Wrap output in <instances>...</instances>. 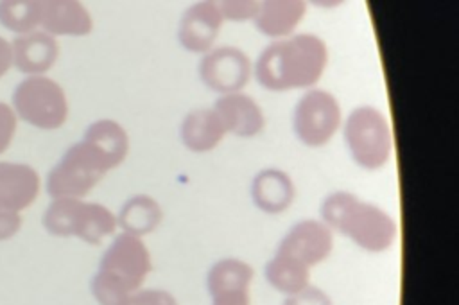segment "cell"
<instances>
[{
	"mask_svg": "<svg viewBox=\"0 0 459 305\" xmlns=\"http://www.w3.org/2000/svg\"><path fill=\"white\" fill-rule=\"evenodd\" d=\"M321 221L333 231L348 237L355 246L369 253L389 249L398 235V224L391 214L350 190L330 192L321 203Z\"/></svg>",
	"mask_w": 459,
	"mask_h": 305,
	"instance_id": "cell-3",
	"label": "cell"
},
{
	"mask_svg": "<svg viewBox=\"0 0 459 305\" xmlns=\"http://www.w3.org/2000/svg\"><path fill=\"white\" fill-rule=\"evenodd\" d=\"M129 152L126 129L111 120L91 122L82 138L70 145L47 176V192L52 199H82L102 178L117 169Z\"/></svg>",
	"mask_w": 459,
	"mask_h": 305,
	"instance_id": "cell-1",
	"label": "cell"
},
{
	"mask_svg": "<svg viewBox=\"0 0 459 305\" xmlns=\"http://www.w3.org/2000/svg\"><path fill=\"white\" fill-rule=\"evenodd\" d=\"M43 226L54 237H77L88 244H100L118 228L117 215L100 203L77 197H57L43 214Z\"/></svg>",
	"mask_w": 459,
	"mask_h": 305,
	"instance_id": "cell-5",
	"label": "cell"
},
{
	"mask_svg": "<svg viewBox=\"0 0 459 305\" xmlns=\"http://www.w3.org/2000/svg\"><path fill=\"white\" fill-rule=\"evenodd\" d=\"M120 305H179L165 289H138L131 292Z\"/></svg>",
	"mask_w": 459,
	"mask_h": 305,
	"instance_id": "cell-24",
	"label": "cell"
},
{
	"mask_svg": "<svg viewBox=\"0 0 459 305\" xmlns=\"http://www.w3.org/2000/svg\"><path fill=\"white\" fill-rule=\"evenodd\" d=\"M212 108L221 117L228 135L253 138L260 135L265 126V115L260 104L244 92L219 95Z\"/></svg>",
	"mask_w": 459,
	"mask_h": 305,
	"instance_id": "cell-12",
	"label": "cell"
},
{
	"mask_svg": "<svg viewBox=\"0 0 459 305\" xmlns=\"http://www.w3.org/2000/svg\"><path fill=\"white\" fill-rule=\"evenodd\" d=\"M224 124L213 108H195L188 111L179 126L183 145L192 152H208L226 136Z\"/></svg>",
	"mask_w": 459,
	"mask_h": 305,
	"instance_id": "cell-18",
	"label": "cell"
},
{
	"mask_svg": "<svg viewBox=\"0 0 459 305\" xmlns=\"http://www.w3.org/2000/svg\"><path fill=\"white\" fill-rule=\"evenodd\" d=\"M93 29L90 11L75 0L39 2V30L56 36H86Z\"/></svg>",
	"mask_w": 459,
	"mask_h": 305,
	"instance_id": "cell-13",
	"label": "cell"
},
{
	"mask_svg": "<svg viewBox=\"0 0 459 305\" xmlns=\"http://www.w3.org/2000/svg\"><path fill=\"white\" fill-rule=\"evenodd\" d=\"M342 122L341 104L333 93L323 88H308L298 99L292 111L296 138L307 147L326 145Z\"/></svg>",
	"mask_w": 459,
	"mask_h": 305,
	"instance_id": "cell-8",
	"label": "cell"
},
{
	"mask_svg": "<svg viewBox=\"0 0 459 305\" xmlns=\"http://www.w3.org/2000/svg\"><path fill=\"white\" fill-rule=\"evenodd\" d=\"M328 65L326 43L310 32L271 41L253 63V75L269 92L308 90Z\"/></svg>",
	"mask_w": 459,
	"mask_h": 305,
	"instance_id": "cell-2",
	"label": "cell"
},
{
	"mask_svg": "<svg viewBox=\"0 0 459 305\" xmlns=\"http://www.w3.org/2000/svg\"><path fill=\"white\" fill-rule=\"evenodd\" d=\"M283 305H333V303L323 289L308 285L303 291L287 296Z\"/></svg>",
	"mask_w": 459,
	"mask_h": 305,
	"instance_id": "cell-25",
	"label": "cell"
},
{
	"mask_svg": "<svg viewBox=\"0 0 459 305\" xmlns=\"http://www.w3.org/2000/svg\"><path fill=\"white\" fill-rule=\"evenodd\" d=\"M197 74L208 90L219 95H228L242 92L253 75V63L242 48L235 45H221L203 54L197 65Z\"/></svg>",
	"mask_w": 459,
	"mask_h": 305,
	"instance_id": "cell-9",
	"label": "cell"
},
{
	"mask_svg": "<svg viewBox=\"0 0 459 305\" xmlns=\"http://www.w3.org/2000/svg\"><path fill=\"white\" fill-rule=\"evenodd\" d=\"M152 271V258L143 239L118 233L100 257L91 278V294L99 305H120L131 292L142 289Z\"/></svg>",
	"mask_w": 459,
	"mask_h": 305,
	"instance_id": "cell-4",
	"label": "cell"
},
{
	"mask_svg": "<svg viewBox=\"0 0 459 305\" xmlns=\"http://www.w3.org/2000/svg\"><path fill=\"white\" fill-rule=\"evenodd\" d=\"M13 111L39 129H57L68 118L65 90L47 75H29L13 93Z\"/></svg>",
	"mask_w": 459,
	"mask_h": 305,
	"instance_id": "cell-7",
	"label": "cell"
},
{
	"mask_svg": "<svg viewBox=\"0 0 459 305\" xmlns=\"http://www.w3.org/2000/svg\"><path fill=\"white\" fill-rule=\"evenodd\" d=\"M342 136L353 161L366 169H382L393 152V131L387 117L375 106L353 108L344 118Z\"/></svg>",
	"mask_w": 459,
	"mask_h": 305,
	"instance_id": "cell-6",
	"label": "cell"
},
{
	"mask_svg": "<svg viewBox=\"0 0 459 305\" xmlns=\"http://www.w3.org/2000/svg\"><path fill=\"white\" fill-rule=\"evenodd\" d=\"M39 194V176L27 163L0 161V210L16 212L29 208Z\"/></svg>",
	"mask_w": 459,
	"mask_h": 305,
	"instance_id": "cell-14",
	"label": "cell"
},
{
	"mask_svg": "<svg viewBox=\"0 0 459 305\" xmlns=\"http://www.w3.org/2000/svg\"><path fill=\"white\" fill-rule=\"evenodd\" d=\"M212 305H251V296L247 287L222 289L210 294Z\"/></svg>",
	"mask_w": 459,
	"mask_h": 305,
	"instance_id": "cell-27",
	"label": "cell"
},
{
	"mask_svg": "<svg viewBox=\"0 0 459 305\" xmlns=\"http://www.w3.org/2000/svg\"><path fill=\"white\" fill-rule=\"evenodd\" d=\"M305 13L307 2L301 0H265L260 2L253 23L258 32L276 41L296 34Z\"/></svg>",
	"mask_w": 459,
	"mask_h": 305,
	"instance_id": "cell-16",
	"label": "cell"
},
{
	"mask_svg": "<svg viewBox=\"0 0 459 305\" xmlns=\"http://www.w3.org/2000/svg\"><path fill=\"white\" fill-rule=\"evenodd\" d=\"M255 276V269L240 258H221L217 260L206 276L208 292H217L222 289H238V287H251Z\"/></svg>",
	"mask_w": 459,
	"mask_h": 305,
	"instance_id": "cell-21",
	"label": "cell"
},
{
	"mask_svg": "<svg viewBox=\"0 0 459 305\" xmlns=\"http://www.w3.org/2000/svg\"><path fill=\"white\" fill-rule=\"evenodd\" d=\"M16 131V113L5 102H0V152H4Z\"/></svg>",
	"mask_w": 459,
	"mask_h": 305,
	"instance_id": "cell-26",
	"label": "cell"
},
{
	"mask_svg": "<svg viewBox=\"0 0 459 305\" xmlns=\"http://www.w3.org/2000/svg\"><path fill=\"white\" fill-rule=\"evenodd\" d=\"M22 228V217L16 212L0 210V240H7Z\"/></svg>",
	"mask_w": 459,
	"mask_h": 305,
	"instance_id": "cell-28",
	"label": "cell"
},
{
	"mask_svg": "<svg viewBox=\"0 0 459 305\" xmlns=\"http://www.w3.org/2000/svg\"><path fill=\"white\" fill-rule=\"evenodd\" d=\"M11 65H13L11 43L0 36V77L9 70Z\"/></svg>",
	"mask_w": 459,
	"mask_h": 305,
	"instance_id": "cell-29",
	"label": "cell"
},
{
	"mask_svg": "<svg viewBox=\"0 0 459 305\" xmlns=\"http://www.w3.org/2000/svg\"><path fill=\"white\" fill-rule=\"evenodd\" d=\"M296 196L290 176L281 169H264L251 181V199L255 206L265 214L285 212Z\"/></svg>",
	"mask_w": 459,
	"mask_h": 305,
	"instance_id": "cell-17",
	"label": "cell"
},
{
	"mask_svg": "<svg viewBox=\"0 0 459 305\" xmlns=\"http://www.w3.org/2000/svg\"><path fill=\"white\" fill-rule=\"evenodd\" d=\"M217 7L222 14V20L226 22H235V23H242V22H253L260 2L256 0H224V2H217Z\"/></svg>",
	"mask_w": 459,
	"mask_h": 305,
	"instance_id": "cell-23",
	"label": "cell"
},
{
	"mask_svg": "<svg viewBox=\"0 0 459 305\" xmlns=\"http://www.w3.org/2000/svg\"><path fill=\"white\" fill-rule=\"evenodd\" d=\"M264 273L269 285L285 296L296 294L310 285V269L281 253H274L269 258Z\"/></svg>",
	"mask_w": 459,
	"mask_h": 305,
	"instance_id": "cell-20",
	"label": "cell"
},
{
	"mask_svg": "<svg viewBox=\"0 0 459 305\" xmlns=\"http://www.w3.org/2000/svg\"><path fill=\"white\" fill-rule=\"evenodd\" d=\"M161 217V206L156 199L145 194H136L122 205L117 215V224L124 233L142 239L160 226Z\"/></svg>",
	"mask_w": 459,
	"mask_h": 305,
	"instance_id": "cell-19",
	"label": "cell"
},
{
	"mask_svg": "<svg viewBox=\"0 0 459 305\" xmlns=\"http://www.w3.org/2000/svg\"><path fill=\"white\" fill-rule=\"evenodd\" d=\"M13 65L27 75H41L54 66L59 47L56 38L43 30H32L16 36L11 43Z\"/></svg>",
	"mask_w": 459,
	"mask_h": 305,
	"instance_id": "cell-15",
	"label": "cell"
},
{
	"mask_svg": "<svg viewBox=\"0 0 459 305\" xmlns=\"http://www.w3.org/2000/svg\"><path fill=\"white\" fill-rule=\"evenodd\" d=\"M332 249L333 231L321 219H303L283 235L276 253H281L312 269L325 262Z\"/></svg>",
	"mask_w": 459,
	"mask_h": 305,
	"instance_id": "cell-10",
	"label": "cell"
},
{
	"mask_svg": "<svg viewBox=\"0 0 459 305\" xmlns=\"http://www.w3.org/2000/svg\"><path fill=\"white\" fill-rule=\"evenodd\" d=\"M224 20L217 2H195L185 9L178 25L179 45L194 54H206L215 47V39Z\"/></svg>",
	"mask_w": 459,
	"mask_h": 305,
	"instance_id": "cell-11",
	"label": "cell"
},
{
	"mask_svg": "<svg viewBox=\"0 0 459 305\" xmlns=\"http://www.w3.org/2000/svg\"><path fill=\"white\" fill-rule=\"evenodd\" d=\"M0 23L18 36L38 30L39 2L34 0H7L0 2Z\"/></svg>",
	"mask_w": 459,
	"mask_h": 305,
	"instance_id": "cell-22",
	"label": "cell"
}]
</instances>
